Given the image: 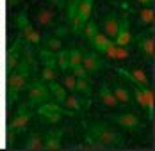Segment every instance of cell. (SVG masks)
<instances>
[{"label": "cell", "mask_w": 155, "mask_h": 151, "mask_svg": "<svg viewBox=\"0 0 155 151\" xmlns=\"http://www.w3.org/2000/svg\"><path fill=\"white\" fill-rule=\"evenodd\" d=\"M120 23H121V20L118 18L116 13H110V14L104 20V34L107 36L109 39L114 41V37H116V34H118V30H120Z\"/></svg>", "instance_id": "cell-12"}, {"label": "cell", "mask_w": 155, "mask_h": 151, "mask_svg": "<svg viewBox=\"0 0 155 151\" xmlns=\"http://www.w3.org/2000/svg\"><path fill=\"white\" fill-rule=\"evenodd\" d=\"M64 107H66L70 112H80V110H84L86 107H89V101L78 98V96H75V94L71 92L70 96H66V100H64Z\"/></svg>", "instance_id": "cell-15"}, {"label": "cell", "mask_w": 155, "mask_h": 151, "mask_svg": "<svg viewBox=\"0 0 155 151\" xmlns=\"http://www.w3.org/2000/svg\"><path fill=\"white\" fill-rule=\"evenodd\" d=\"M61 142H62V130L59 132H52L47 135L45 140V149L47 151H57L61 149Z\"/></svg>", "instance_id": "cell-19"}, {"label": "cell", "mask_w": 155, "mask_h": 151, "mask_svg": "<svg viewBox=\"0 0 155 151\" xmlns=\"http://www.w3.org/2000/svg\"><path fill=\"white\" fill-rule=\"evenodd\" d=\"M54 18H55V14H54L52 11H48V9H41V11L38 13V16H36L38 23L43 25V27H50V25L54 23Z\"/></svg>", "instance_id": "cell-23"}, {"label": "cell", "mask_w": 155, "mask_h": 151, "mask_svg": "<svg viewBox=\"0 0 155 151\" xmlns=\"http://www.w3.org/2000/svg\"><path fill=\"white\" fill-rule=\"evenodd\" d=\"M82 66H84V69H86L87 73H96V71L102 69L104 62L98 57L96 52H87L86 55H82Z\"/></svg>", "instance_id": "cell-11"}, {"label": "cell", "mask_w": 155, "mask_h": 151, "mask_svg": "<svg viewBox=\"0 0 155 151\" xmlns=\"http://www.w3.org/2000/svg\"><path fill=\"white\" fill-rule=\"evenodd\" d=\"M112 91V94H114V98L120 101V103H130L132 101V98H130V92L125 89V87H121V85H114V89H110Z\"/></svg>", "instance_id": "cell-22"}, {"label": "cell", "mask_w": 155, "mask_h": 151, "mask_svg": "<svg viewBox=\"0 0 155 151\" xmlns=\"http://www.w3.org/2000/svg\"><path fill=\"white\" fill-rule=\"evenodd\" d=\"M75 92L84 94L86 98L91 96V84L87 82V78H77V84H75Z\"/></svg>", "instance_id": "cell-26"}, {"label": "cell", "mask_w": 155, "mask_h": 151, "mask_svg": "<svg viewBox=\"0 0 155 151\" xmlns=\"http://www.w3.org/2000/svg\"><path fill=\"white\" fill-rule=\"evenodd\" d=\"M71 73H73L75 78H87V71L84 69L82 64H78V66H75V68H71Z\"/></svg>", "instance_id": "cell-30"}, {"label": "cell", "mask_w": 155, "mask_h": 151, "mask_svg": "<svg viewBox=\"0 0 155 151\" xmlns=\"http://www.w3.org/2000/svg\"><path fill=\"white\" fill-rule=\"evenodd\" d=\"M55 64H57V68L61 71L70 69V50H64L62 48L61 52H57L55 53Z\"/></svg>", "instance_id": "cell-21"}, {"label": "cell", "mask_w": 155, "mask_h": 151, "mask_svg": "<svg viewBox=\"0 0 155 151\" xmlns=\"http://www.w3.org/2000/svg\"><path fill=\"white\" fill-rule=\"evenodd\" d=\"M16 25H18L20 32H21V37H23L29 45L36 46V45L41 43V34L31 25V21H29V18H27V13H25V11H21V13L18 14V18H16Z\"/></svg>", "instance_id": "cell-4"}, {"label": "cell", "mask_w": 155, "mask_h": 151, "mask_svg": "<svg viewBox=\"0 0 155 151\" xmlns=\"http://www.w3.org/2000/svg\"><path fill=\"white\" fill-rule=\"evenodd\" d=\"M139 21L144 27L153 23V9H152V5H144L139 11Z\"/></svg>", "instance_id": "cell-25"}, {"label": "cell", "mask_w": 155, "mask_h": 151, "mask_svg": "<svg viewBox=\"0 0 155 151\" xmlns=\"http://www.w3.org/2000/svg\"><path fill=\"white\" fill-rule=\"evenodd\" d=\"M116 71L121 73L125 78H128L132 84H136L139 87H148V78H146V73L143 69H125V68H118Z\"/></svg>", "instance_id": "cell-9"}, {"label": "cell", "mask_w": 155, "mask_h": 151, "mask_svg": "<svg viewBox=\"0 0 155 151\" xmlns=\"http://www.w3.org/2000/svg\"><path fill=\"white\" fill-rule=\"evenodd\" d=\"M136 2H139L143 5H152V4H153V0H136Z\"/></svg>", "instance_id": "cell-34"}, {"label": "cell", "mask_w": 155, "mask_h": 151, "mask_svg": "<svg viewBox=\"0 0 155 151\" xmlns=\"http://www.w3.org/2000/svg\"><path fill=\"white\" fill-rule=\"evenodd\" d=\"M132 41V36H130V30H128V21L127 20H121L120 23V30L114 37V45L118 46H128Z\"/></svg>", "instance_id": "cell-14"}, {"label": "cell", "mask_w": 155, "mask_h": 151, "mask_svg": "<svg viewBox=\"0 0 155 151\" xmlns=\"http://www.w3.org/2000/svg\"><path fill=\"white\" fill-rule=\"evenodd\" d=\"M82 30H84V36H86V39H89V41L93 39L94 34L98 32V29H96V23H94L93 20H89V21L84 25V29H82Z\"/></svg>", "instance_id": "cell-28"}, {"label": "cell", "mask_w": 155, "mask_h": 151, "mask_svg": "<svg viewBox=\"0 0 155 151\" xmlns=\"http://www.w3.org/2000/svg\"><path fill=\"white\" fill-rule=\"evenodd\" d=\"M50 89L48 84H45L43 80H32L27 85V98H29V105H41L50 101Z\"/></svg>", "instance_id": "cell-3"}, {"label": "cell", "mask_w": 155, "mask_h": 151, "mask_svg": "<svg viewBox=\"0 0 155 151\" xmlns=\"http://www.w3.org/2000/svg\"><path fill=\"white\" fill-rule=\"evenodd\" d=\"M127 57H128L127 46H118L116 45V59H127Z\"/></svg>", "instance_id": "cell-31"}, {"label": "cell", "mask_w": 155, "mask_h": 151, "mask_svg": "<svg viewBox=\"0 0 155 151\" xmlns=\"http://www.w3.org/2000/svg\"><path fill=\"white\" fill-rule=\"evenodd\" d=\"M110 43H112V39H109L104 32H96L94 37L91 39V45H93L94 52H96V53H102V55H104V52L107 50V46L110 45Z\"/></svg>", "instance_id": "cell-16"}, {"label": "cell", "mask_w": 155, "mask_h": 151, "mask_svg": "<svg viewBox=\"0 0 155 151\" xmlns=\"http://www.w3.org/2000/svg\"><path fill=\"white\" fill-rule=\"evenodd\" d=\"M20 62H21V45H20V39H18L15 45L7 50V57H5V68H7V73L13 71Z\"/></svg>", "instance_id": "cell-10"}, {"label": "cell", "mask_w": 155, "mask_h": 151, "mask_svg": "<svg viewBox=\"0 0 155 151\" xmlns=\"http://www.w3.org/2000/svg\"><path fill=\"white\" fill-rule=\"evenodd\" d=\"M54 5H57V7H64V4H66V0H50Z\"/></svg>", "instance_id": "cell-33"}, {"label": "cell", "mask_w": 155, "mask_h": 151, "mask_svg": "<svg viewBox=\"0 0 155 151\" xmlns=\"http://www.w3.org/2000/svg\"><path fill=\"white\" fill-rule=\"evenodd\" d=\"M38 114H39L41 119L45 121V123H48V124H57V123L62 119V116L71 114V112H70V110H68V112L62 110L59 103H50V101H47V103H41V105H39Z\"/></svg>", "instance_id": "cell-5"}, {"label": "cell", "mask_w": 155, "mask_h": 151, "mask_svg": "<svg viewBox=\"0 0 155 151\" xmlns=\"http://www.w3.org/2000/svg\"><path fill=\"white\" fill-rule=\"evenodd\" d=\"M112 123H116L118 126H121L125 130H137L141 126V119L134 114V112H125V114H118V116H110Z\"/></svg>", "instance_id": "cell-8"}, {"label": "cell", "mask_w": 155, "mask_h": 151, "mask_svg": "<svg viewBox=\"0 0 155 151\" xmlns=\"http://www.w3.org/2000/svg\"><path fill=\"white\" fill-rule=\"evenodd\" d=\"M100 100H102V103L109 108H116L118 107V100L114 98V94H112V91L109 87L107 84H102V87H100Z\"/></svg>", "instance_id": "cell-18"}, {"label": "cell", "mask_w": 155, "mask_h": 151, "mask_svg": "<svg viewBox=\"0 0 155 151\" xmlns=\"http://www.w3.org/2000/svg\"><path fill=\"white\" fill-rule=\"evenodd\" d=\"M31 60H21L18 66H16L13 71H9L7 75V100L9 101H15L18 100L20 92L27 89L29 85V78H31Z\"/></svg>", "instance_id": "cell-2"}, {"label": "cell", "mask_w": 155, "mask_h": 151, "mask_svg": "<svg viewBox=\"0 0 155 151\" xmlns=\"http://www.w3.org/2000/svg\"><path fill=\"white\" fill-rule=\"evenodd\" d=\"M75 84H77V78L73 76V73H70V75L64 76V89L75 92Z\"/></svg>", "instance_id": "cell-29"}, {"label": "cell", "mask_w": 155, "mask_h": 151, "mask_svg": "<svg viewBox=\"0 0 155 151\" xmlns=\"http://www.w3.org/2000/svg\"><path fill=\"white\" fill-rule=\"evenodd\" d=\"M137 48H139V52L144 55V57H148V59H152L153 57V50H155V45H153V37H152V32L150 34H141L139 37H137Z\"/></svg>", "instance_id": "cell-13"}, {"label": "cell", "mask_w": 155, "mask_h": 151, "mask_svg": "<svg viewBox=\"0 0 155 151\" xmlns=\"http://www.w3.org/2000/svg\"><path fill=\"white\" fill-rule=\"evenodd\" d=\"M93 4L94 0H80L77 7V14H75V23H73V32L78 34L84 29V25L91 20V13H93Z\"/></svg>", "instance_id": "cell-6"}, {"label": "cell", "mask_w": 155, "mask_h": 151, "mask_svg": "<svg viewBox=\"0 0 155 151\" xmlns=\"http://www.w3.org/2000/svg\"><path fill=\"white\" fill-rule=\"evenodd\" d=\"M86 140L91 148H120L123 144L121 133L100 123H91L89 126L86 124Z\"/></svg>", "instance_id": "cell-1"}, {"label": "cell", "mask_w": 155, "mask_h": 151, "mask_svg": "<svg viewBox=\"0 0 155 151\" xmlns=\"http://www.w3.org/2000/svg\"><path fill=\"white\" fill-rule=\"evenodd\" d=\"M18 2H20V0H7V4H9V5H11V7H13V5H15V4H18Z\"/></svg>", "instance_id": "cell-35"}, {"label": "cell", "mask_w": 155, "mask_h": 151, "mask_svg": "<svg viewBox=\"0 0 155 151\" xmlns=\"http://www.w3.org/2000/svg\"><path fill=\"white\" fill-rule=\"evenodd\" d=\"M32 119V108L31 105H21L18 108V112H16V116L11 119L9 123V130L13 132V133H20V132H23L27 126H29V123Z\"/></svg>", "instance_id": "cell-7"}, {"label": "cell", "mask_w": 155, "mask_h": 151, "mask_svg": "<svg viewBox=\"0 0 155 151\" xmlns=\"http://www.w3.org/2000/svg\"><path fill=\"white\" fill-rule=\"evenodd\" d=\"M78 64H82V52L78 48H73V50H70V69Z\"/></svg>", "instance_id": "cell-27"}, {"label": "cell", "mask_w": 155, "mask_h": 151, "mask_svg": "<svg viewBox=\"0 0 155 151\" xmlns=\"http://www.w3.org/2000/svg\"><path fill=\"white\" fill-rule=\"evenodd\" d=\"M45 140H47V137L43 135L41 132H36V133H32V135L29 137L25 149H27V151H39V149H45Z\"/></svg>", "instance_id": "cell-17"}, {"label": "cell", "mask_w": 155, "mask_h": 151, "mask_svg": "<svg viewBox=\"0 0 155 151\" xmlns=\"http://www.w3.org/2000/svg\"><path fill=\"white\" fill-rule=\"evenodd\" d=\"M45 50L52 52V53H57V52L62 50V41L59 37H55V36H50V37L45 39Z\"/></svg>", "instance_id": "cell-24"}, {"label": "cell", "mask_w": 155, "mask_h": 151, "mask_svg": "<svg viewBox=\"0 0 155 151\" xmlns=\"http://www.w3.org/2000/svg\"><path fill=\"white\" fill-rule=\"evenodd\" d=\"M48 89H50V94L59 101V105H64V100H66V96H68L64 85L57 84V80H55V82H50V84H48Z\"/></svg>", "instance_id": "cell-20"}, {"label": "cell", "mask_w": 155, "mask_h": 151, "mask_svg": "<svg viewBox=\"0 0 155 151\" xmlns=\"http://www.w3.org/2000/svg\"><path fill=\"white\" fill-rule=\"evenodd\" d=\"M62 36H68V30L64 29V27H57V29H55V37L61 39Z\"/></svg>", "instance_id": "cell-32"}]
</instances>
